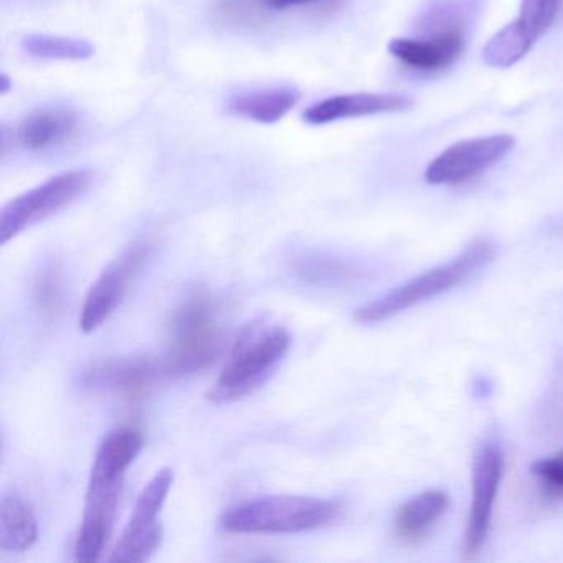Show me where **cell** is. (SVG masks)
<instances>
[{
  "label": "cell",
  "mask_w": 563,
  "mask_h": 563,
  "mask_svg": "<svg viewBox=\"0 0 563 563\" xmlns=\"http://www.w3.org/2000/svg\"><path fill=\"white\" fill-rule=\"evenodd\" d=\"M532 473L545 487L547 493L563 494V451L556 456L537 461L532 466Z\"/></svg>",
  "instance_id": "23"
},
{
  "label": "cell",
  "mask_w": 563,
  "mask_h": 563,
  "mask_svg": "<svg viewBox=\"0 0 563 563\" xmlns=\"http://www.w3.org/2000/svg\"><path fill=\"white\" fill-rule=\"evenodd\" d=\"M291 334L268 319L249 322L236 335L229 361L207 398L223 405L243 400L262 388L288 354Z\"/></svg>",
  "instance_id": "2"
},
{
  "label": "cell",
  "mask_w": 563,
  "mask_h": 563,
  "mask_svg": "<svg viewBox=\"0 0 563 563\" xmlns=\"http://www.w3.org/2000/svg\"><path fill=\"white\" fill-rule=\"evenodd\" d=\"M464 38L460 31H446L430 41L394 38L388 52L413 70L437 71L450 67L463 54Z\"/></svg>",
  "instance_id": "13"
},
{
  "label": "cell",
  "mask_w": 563,
  "mask_h": 563,
  "mask_svg": "<svg viewBox=\"0 0 563 563\" xmlns=\"http://www.w3.org/2000/svg\"><path fill=\"white\" fill-rule=\"evenodd\" d=\"M448 507H450V496L444 490H427L411 497L395 512V536L405 543L418 542L444 516Z\"/></svg>",
  "instance_id": "14"
},
{
  "label": "cell",
  "mask_w": 563,
  "mask_h": 563,
  "mask_svg": "<svg viewBox=\"0 0 563 563\" xmlns=\"http://www.w3.org/2000/svg\"><path fill=\"white\" fill-rule=\"evenodd\" d=\"M144 438L130 427L110 431L98 446L88 481L84 519L75 542V560L97 562L113 532L124 476L140 456Z\"/></svg>",
  "instance_id": "1"
},
{
  "label": "cell",
  "mask_w": 563,
  "mask_h": 563,
  "mask_svg": "<svg viewBox=\"0 0 563 563\" xmlns=\"http://www.w3.org/2000/svg\"><path fill=\"white\" fill-rule=\"evenodd\" d=\"M75 128L77 114L70 108H41L22 121L18 137L25 150L44 151L65 143Z\"/></svg>",
  "instance_id": "15"
},
{
  "label": "cell",
  "mask_w": 563,
  "mask_h": 563,
  "mask_svg": "<svg viewBox=\"0 0 563 563\" xmlns=\"http://www.w3.org/2000/svg\"><path fill=\"white\" fill-rule=\"evenodd\" d=\"M0 85H2V88H0V93L8 95L9 90H11V78L8 77V75H2L0 77Z\"/></svg>",
  "instance_id": "25"
},
{
  "label": "cell",
  "mask_w": 563,
  "mask_h": 563,
  "mask_svg": "<svg viewBox=\"0 0 563 563\" xmlns=\"http://www.w3.org/2000/svg\"><path fill=\"white\" fill-rule=\"evenodd\" d=\"M174 483L170 467L157 471L137 497L133 516L111 553L110 562L141 563L150 560L163 543L164 529L159 514Z\"/></svg>",
  "instance_id": "7"
},
{
  "label": "cell",
  "mask_w": 563,
  "mask_h": 563,
  "mask_svg": "<svg viewBox=\"0 0 563 563\" xmlns=\"http://www.w3.org/2000/svg\"><path fill=\"white\" fill-rule=\"evenodd\" d=\"M296 272L305 282L312 283V285L344 282L355 275L351 266L332 258L301 260L296 265Z\"/></svg>",
  "instance_id": "22"
},
{
  "label": "cell",
  "mask_w": 563,
  "mask_h": 563,
  "mask_svg": "<svg viewBox=\"0 0 563 563\" xmlns=\"http://www.w3.org/2000/svg\"><path fill=\"white\" fill-rule=\"evenodd\" d=\"M299 93L292 87L266 88L235 95L229 100V111L235 117L260 124H275L282 121L299 103Z\"/></svg>",
  "instance_id": "16"
},
{
  "label": "cell",
  "mask_w": 563,
  "mask_h": 563,
  "mask_svg": "<svg viewBox=\"0 0 563 563\" xmlns=\"http://www.w3.org/2000/svg\"><path fill=\"white\" fill-rule=\"evenodd\" d=\"M37 539L38 522L32 507L19 494H5L0 500V550L24 553Z\"/></svg>",
  "instance_id": "17"
},
{
  "label": "cell",
  "mask_w": 563,
  "mask_h": 563,
  "mask_svg": "<svg viewBox=\"0 0 563 563\" xmlns=\"http://www.w3.org/2000/svg\"><path fill=\"white\" fill-rule=\"evenodd\" d=\"M150 253V243H133L98 276L81 309L80 328L85 334L97 331L113 316Z\"/></svg>",
  "instance_id": "8"
},
{
  "label": "cell",
  "mask_w": 563,
  "mask_h": 563,
  "mask_svg": "<svg viewBox=\"0 0 563 563\" xmlns=\"http://www.w3.org/2000/svg\"><path fill=\"white\" fill-rule=\"evenodd\" d=\"M413 107V100L404 95L355 93L328 98L312 104L302 120L314 126L349 118L374 117L382 113H401Z\"/></svg>",
  "instance_id": "12"
},
{
  "label": "cell",
  "mask_w": 563,
  "mask_h": 563,
  "mask_svg": "<svg viewBox=\"0 0 563 563\" xmlns=\"http://www.w3.org/2000/svg\"><path fill=\"white\" fill-rule=\"evenodd\" d=\"M163 377H169L163 358L126 357L97 362L85 368L80 380L88 390L117 391L136 398Z\"/></svg>",
  "instance_id": "11"
},
{
  "label": "cell",
  "mask_w": 563,
  "mask_h": 563,
  "mask_svg": "<svg viewBox=\"0 0 563 563\" xmlns=\"http://www.w3.org/2000/svg\"><path fill=\"white\" fill-rule=\"evenodd\" d=\"M341 512L338 500L263 496L227 510L220 517V527L230 533H298L328 526Z\"/></svg>",
  "instance_id": "3"
},
{
  "label": "cell",
  "mask_w": 563,
  "mask_h": 563,
  "mask_svg": "<svg viewBox=\"0 0 563 563\" xmlns=\"http://www.w3.org/2000/svg\"><path fill=\"white\" fill-rule=\"evenodd\" d=\"M536 42L519 21L510 22L487 42L484 62L493 68H510L529 54Z\"/></svg>",
  "instance_id": "18"
},
{
  "label": "cell",
  "mask_w": 563,
  "mask_h": 563,
  "mask_svg": "<svg viewBox=\"0 0 563 563\" xmlns=\"http://www.w3.org/2000/svg\"><path fill=\"white\" fill-rule=\"evenodd\" d=\"M62 272L57 263L51 262L41 269L35 279L34 298L42 314L55 318L60 312L62 302Z\"/></svg>",
  "instance_id": "20"
},
{
  "label": "cell",
  "mask_w": 563,
  "mask_h": 563,
  "mask_svg": "<svg viewBox=\"0 0 563 563\" xmlns=\"http://www.w3.org/2000/svg\"><path fill=\"white\" fill-rule=\"evenodd\" d=\"M516 146L509 134L461 141L434 157L424 170V180L431 186H451L464 183L489 167L496 166Z\"/></svg>",
  "instance_id": "9"
},
{
  "label": "cell",
  "mask_w": 563,
  "mask_h": 563,
  "mask_svg": "<svg viewBox=\"0 0 563 563\" xmlns=\"http://www.w3.org/2000/svg\"><path fill=\"white\" fill-rule=\"evenodd\" d=\"M321 0H266V9L273 11H285L289 8H301V5L316 4Z\"/></svg>",
  "instance_id": "24"
},
{
  "label": "cell",
  "mask_w": 563,
  "mask_h": 563,
  "mask_svg": "<svg viewBox=\"0 0 563 563\" xmlns=\"http://www.w3.org/2000/svg\"><path fill=\"white\" fill-rule=\"evenodd\" d=\"M560 2L562 0H522L517 21L537 41L540 35L549 31L550 25L559 15Z\"/></svg>",
  "instance_id": "21"
},
{
  "label": "cell",
  "mask_w": 563,
  "mask_h": 563,
  "mask_svg": "<svg viewBox=\"0 0 563 563\" xmlns=\"http://www.w3.org/2000/svg\"><path fill=\"white\" fill-rule=\"evenodd\" d=\"M503 474V451L497 444H484L473 463V496L463 543L466 559H474L486 543Z\"/></svg>",
  "instance_id": "10"
},
{
  "label": "cell",
  "mask_w": 563,
  "mask_h": 563,
  "mask_svg": "<svg viewBox=\"0 0 563 563\" xmlns=\"http://www.w3.org/2000/svg\"><path fill=\"white\" fill-rule=\"evenodd\" d=\"M223 351L222 328L212 296L196 291L173 316V339L163 357L169 377H184L206 371Z\"/></svg>",
  "instance_id": "5"
},
{
  "label": "cell",
  "mask_w": 563,
  "mask_h": 563,
  "mask_svg": "<svg viewBox=\"0 0 563 563\" xmlns=\"http://www.w3.org/2000/svg\"><path fill=\"white\" fill-rule=\"evenodd\" d=\"M22 48L29 57L41 60L84 62L95 54V47L88 41L55 35H27Z\"/></svg>",
  "instance_id": "19"
},
{
  "label": "cell",
  "mask_w": 563,
  "mask_h": 563,
  "mask_svg": "<svg viewBox=\"0 0 563 563\" xmlns=\"http://www.w3.org/2000/svg\"><path fill=\"white\" fill-rule=\"evenodd\" d=\"M90 183V170H68L15 197L0 212V243L5 245L25 230L74 203L87 192Z\"/></svg>",
  "instance_id": "6"
},
{
  "label": "cell",
  "mask_w": 563,
  "mask_h": 563,
  "mask_svg": "<svg viewBox=\"0 0 563 563\" xmlns=\"http://www.w3.org/2000/svg\"><path fill=\"white\" fill-rule=\"evenodd\" d=\"M493 256V243L487 240H476L467 245L456 258L404 283L398 288L388 291L387 295L358 308L354 314L355 321L362 322V324L382 322L400 314V312L408 311L428 299L444 295L466 282L470 276L479 272L484 266L489 265Z\"/></svg>",
  "instance_id": "4"
}]
</instances>
